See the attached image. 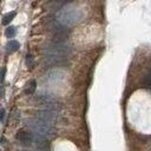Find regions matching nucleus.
Masks as SVG:
<instances>
[{"mask_svg": "<svg viewBox=\"0 0 151 151\" xmlns=\"http://www.w3.org/2000/svg\"><path fill=\"white\" fill-rule=\"evenodd\" d=\"M27 125L29 130H32L35 134H40L44 137L52 136L54 133V126L53 122H50L40 116H37L27 122Z\"/></svg>", "mask_w": 151, "mask_h": 151, "instance_id": "nucleus-1", "label": "nucleus"}, {"mask_svg": "<svg viewBox=\"0 0 151 151\" xmlns=\"http://www.w3.org/2000/svg\"><path fill=\"white\" fill-rule=\"evenodd\" d=\"M15 139L18 140V143L22 146H31L34 144V139H35V133L32 130H20L18 131Z\"/></svg>", "mask_w": 151, "mask_h": 151, "instance_id": "nucleus-2", "label": "nucleus"}, {"mask_svg": "<svg viewBox=\"0 0 151 151\" xmlns=\"http://www.w3.org/2000/svg\"><path fill=\"white\" fill-rule=\"evenodd\" d=\"M35 90H37V81L34 79H32L26 84L24 92H25V94H33L35 92Z\"/></svg>", "mask_w": 151, "mask_h": 151, "instance_id": "nucleus-3", "label": "nucleus"}, {"mask_svg": "<svg viewBox=\"0 0 151 151\" xmlns=\"http://www.w3.org/2000/svg\"><path fill=\"white\" fill-rule=\"evenodd\" d=\"M6 46H7V51L12 53V52H15V51L19 50L20 44H19V41H17L14 39H11V40H8V42H7Z\"/></svg>", "mask_w": 151, "mask_h": 151, "instance_id": "nucleus-4", "label": "nucleus"}, {"mask_svg": "<svg viewBox=\"0 0 151 151\" xmlns=\"http://www.w3.org/2000/svg\"><path fill=\"white\" fill-rule=\"evenodd\" d=\"M15 15H17V12H15V11H12V12H9V13H6V14L2 17V25H8V24L14 19Z\"/></svg>", "mask_w": 151, "mask_h": 151, "instance_id": "nucleus-5", "label": "nucleus"}, {"mask_svg": "<svg viewBox=\"0 0 151 151\" xmlns=\"http://www.w3.org/2000/svg\"><path fill=\"white\" fill-rule=\"evenodd\" d=\"M5 34H6V37H7L8 39H13V38L17 35V29H15V27H13V26L7 27Z\"/></svg>", "mask_w": 151, "mask_h": 151, "instance_id": "nucleus-6", "label": "nucleus"}, {"mask_svg": "<svg viewBox=\"0 0 151 151\" xmlns=\"http://www.w3.org/2000/svg\"><path fill=\"white\" fill-rule=\"evenodd\" d=\"M26 66L29 70H32L34 67V59H33V55L31 53H27L26 54Z\"/></svg>", "mask_w": 151, "mask_h": 151, "instance_id": "nucleus-7", "label": "nucleus"}, {"mask_svg": "<svg viewBox=\"0 0 151 151\" xmlns=\"http://www.w3.org/2000/svg\"><path fill=\"white\" fill-rule=\"evenodd\" d=\"M143 86L145 88H150L151 87V72L145 74V77L143 78Z\"/></svg>", "mask_w": 151, "mask_h": 151, "instance_id": "nucleus-8", "label": "nucleus"}, {"mask_svg": "<svg viewBox=\"0 0 151 151\" xmlns=\"http://www.w3.org/2000/svg\"><path fill=\"white\" fill-rule=\"evenodd\" d=\"M5 73H6V68L4 67V68H2V71H1V80H2V81L5 80Z\"/></svg>", "mask_w": 151, "mask_h": 151, "instance_id": "nucleus-9", "label": "nucleus"}, {"mask_svg": "<svg viewBox=\"0 0 151 151\" xmlns=\"http://www.w3.org/2000/svg\"><path fill=\"white\" fill-rule=\"evenodd\" d=\"M4 122H5V110L1 109V123H4Z\"/></svg>", "mask_w": 151, "mask_h": 151, "instance_id": "nucleus-10", "label": "nucleus"}, {"mask_svg": "<svg viewBox=\"0 0 151 151\" xmlns=\"http://www.w3.org/2000/svg\"><path fill=\"white\" fill-rule=\"evenodd\" d=\"M150 151H151V146H150Z\"/></svg>", "mask_w": 151, "mask_h": 151, "instance_id": "nucleus-11", "label": "nucleus"}]
</instances>
